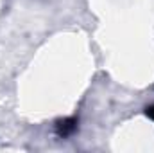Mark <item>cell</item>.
I'll return each mask as SVG.
<instances>
[{
  "label": "cell",
  "mask_w": 154,
  "mask_h": 153,
  "mask_svg": "<svg viewBox=\"0 0 154 153\" xmlns=\"http://www.w3.org/2000/svg\"><path fill=\"white\" fill-rule=\"evenodd\" d=\"M75 130H77V119H74V117L57 121V124H56V132H57L59 137H68V135H72Z\"/></svg>",
  "instance_id": "1"
},
{
  "label": "cell",
  "mask_w": 154,
  "mask_h": 153,
  "mask_svg": "<svg viewBox=\"0 0 154 153\" xmlns=\"http://www.w3.org/2000/svg\"><path fill=\"white\" fill-rule=\"evenodd\" d=\"M145 115H147V117H151V119L154 121V105H152V106H147V108H145Z\"/></svg>",
  "instance_id": "2"
}]
</instances>
